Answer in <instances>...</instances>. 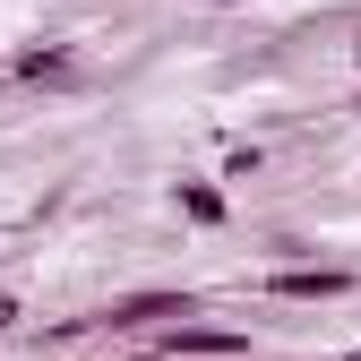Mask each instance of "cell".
I'll list each match as a JSON object with an SVG mask.
<instances>
[{
  "label": "cell",
  "instance_id": "4",
  "mask_svg": "<svg viewBox=\"0 0 361 361\" xmlns=\"http://www.w3.org/2000/svg\"><path fill=\"white\" fill-rule=\"evenodd\" d=\"M180 215H190V224H224V215H233V207H224V190H215V180H180Z\"/></svg>",
  "mask_w": 361,
  "mask_h": 361
},
{
  "label": "cell",
  "instance_id": "9",
  "mask_svg": "<svg viewBox=\"0 0 361 361\" xmlns=\"http://www.w3.org/2000/svg\"><path fill=\"white\" fill-rule=\"evenodd\" d=\"M353 361H361V353H353Z\"/></svg>",
  "mask_w": 361,
  "mask_h": 361
},
{
  "label": "cell",
  "instance_id": "8",
  "mask_svg": "<svg viewBox=\"0 0 361 361\" xmlns=\"http://www.w3.org/2000/svg\"><path fill=\"white\" fill-rule=\"evenodd\" d=\"M353 61H361V43H353Z\"/></svg>",
  "mask_w": 361,
  "mask_h": 361
},
{
  "label": "cell",
  "instance_id": "2",
  "mask_svg": "<svg viewBox=\"0 0 361 361\" xmlns=\"http://www.w3.org/2000/svg\"><path fill=\"white\" fill-rule=\"evenodd\" d=\"M267 293H276V301H344L353 276H344V267H276Z\"/></svg>",
  "mask_w": 361,
  "mask_h": 361
},
{
  "label": "cell",
  "instance_id": "3",
  "mask_svg": "<svg viewBox=\"0 0 361 361\" xmlns=\"http://www.w3.org/2000/svg\"><path fill=\"white\" fill-rule=\"evenodd\" d=\"M164 344H172V353H241L250 336H241V327H190V319H180V327H164Z\"/></svg>",
  "mask_w": 361,
  "mask_h": 361
},
{
  "label": "cell",
  "instance_id": "1",
  "mask_svg": "<svg viewBox=\"0 0 361 361\" xmlns=\"http://www.w3.org/2000/svg\"><path fill=\"white\" fill-rule=\"evenodd\" d=\"M164 319H198V301H190V293H129V301H112V310H104V327H121V336L164 327Z\"/></svg>",
  "mask_w": 361,
  "mask_h": 361
},
{
  "label": "cell",
  "instance_id": "5",
  "mask_svg": "<svg viewBox=\"0 0 361 361\" xmlns=\"http://www.w3.org/2000/svg\"><path fill=\"white\" fill-rule=\"evenodd\" d=\"M18 78H35V86H69V78H78V61L61 52V43H52V52H18Z\"/></svg>",
  "mask_w": 361,
  "mask_h": 361
},
{
  "label": "cell",
  "instance_id": "6",
  "mask_svg": "<svg viewBox=\"0 0 361 361\" xmlns=\"http://www.w3.org/2000/svg\"><path fill=\"white\" fill-rule=\"evenodd\" d=\"M9 327H18V301H9V293H0V336H9Z\"/></svg>",
  "mask_w": 361,
  "mask_h": 361
},
{
  "label": "cell",
  "instance_id": "7",
  "mask_svg": "<svg viewBox=\"0 0 361 361\" xmlns=\"http://www.w3.org/2000/svg\"><path fill=\"white\" fill-rule=\"evenodd\" d=\"M207 9H241V0H207Z\"/></svg>",
  "mask_w": 361,
  "mask_h": 361
}]
</instances>
